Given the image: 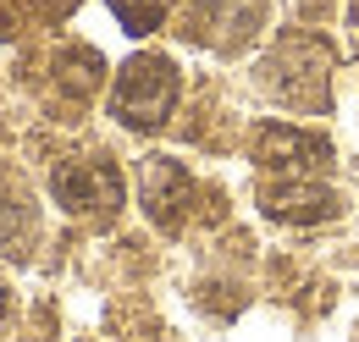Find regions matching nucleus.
<instances>
[{"label":"nucleus","mask_w":359,"mask_h":342,"mask_svg":"<svg viewBox=\"0 0 359 342\" xmlns=\"http://www.w3.org/2000/svg\"><path fill=\"white\" fill-rule=\"evenodd\" d=\"M260 22H266V0H194L182 34L210 50H238L260 34Z\"/></svg>","instance_id":"nucleus-5"},{"label":"nucleus","mask_w":359,"mask_h":342,"mask_svg":"<svg viewBox=\"0 0 359 342\" xmlns=\"http://www.w3.org/2000/svg\"><path fill=\"white\" fill-rule=\"evenodd\" d=\"M255 160L276 182H315V171L332 166V144L320 132H304L293 122H271L255 138Z\"/></svg>","instance_id":"nucleus-4"},{"label":"nucleus","mask_w":359,"mask_h":342,"mask_svg":"<svg viewBox=\"0 0 359 342\" xmlns=\"http://www.w3.org/2000/svg\"><path fill=\"white\" fill-rule=\"evenodd\" d=\"M6 309H11V303H6V287H0V326H6Z\"/></svg>","instance_id":"nucleus-9"},{"label":"nucleus","mask_w":359,"mask_h":342,"mask_svg":"<svg viewBox=\"0 0 359 342\" xmlns=\"http://www.w3.org/2000/svg\"><path fill=\"white\" fill-rule=\"evenodd\" d=\"M138 199H144V215L155 226L172 232V226H182V210L194 205V177L172 155H149L144 171H138Z\"/></svg>","instance_id":"nucleus-6"},{"label":"nucleus","mask_w":359,"mask_h":342,"mask_svg":"<svg viewBox=\"0 0 359 342\" xmlns=\"http://www.w3.org/2000/svg\"><path fill=\"white\" fill-rule=\"evenodd\" d=\"M39 243V205L28 182L0 177V254H28Z\"/></svg>","instance_id":"nucleus-7"},{"label":"nucleus","mask_w":359,"mask_h":342,"mask_svg":"<svg viewBox=\"0 0 359 342\" xmlns=\"http://www.w3.org/2000/svg\"><path fill=\"white\" fill-rule=\"evenodd\" d=\"M260 88L293 116H326L332 105V61L315 39H287L260 61Z\"/></svg>","instance_id":"nucleus-2"},{"label":"nucleus","mask_w":359,"mask_h":342,"mask_svg":"<svg viewBox=\"0 0 359 342\" xmlns=\"http://www.w3.org/2000/svg\"><path fill=\"white\" fill-rule=\"evenodd\" d=\"M111 11H116V22L133 34V39H144V34H155L161 22H166V6L172 0H105Z\"/></svg>","instance_id":"nucleus-8"},{"label":"nucleus","mask_w":359,"mask_h":342,"mask_svg":"<svg viewBox=\"0 0 359 342\" xmlns=\"http://www.w3.org/2000/svg\"><path fill=\"white\" fill-rule=\"evenodd\" d=\"M177 94H182L177 61L144 50V55H133V61L116 72V83H111V116L128 132H155V128L172 122Z\"/></svg>","instance_id":"nucleus-1"},{"label":"nucleus","mask_w":359,"mask_h":342,"mask_svg":"<svg viewBox=\"0 0 359 342\" xmlns=\"http://www.w3.org/2000/svg\"><path fill=\"white\" fill-rule=\"evenodd\" d=\"M50 199L78 221H111L122 210V171L111 155H61L50 166Z\"/></svg>","instance_id":"nucleus-3"}]
</instances>
